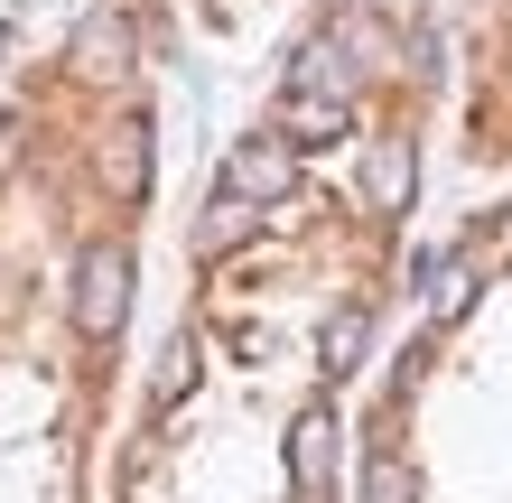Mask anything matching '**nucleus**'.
Listing matches in <instances>:
<instances>
[{"mask_svg": "<svg viewBox=\"0 0 512 503\" xmlns=\"http://www.w3.org/2000/svg\"><path fill=\"white\" fill-rule=\"evenodd\" d=\"M410 196H419V150H410V131H382L364 150V205L373 215H410Z\"/></svg>", "mask_w": 512, "mask_h": 503, "instance_id": "obj_5", "label": "nucleus"}, {"mask_svg": "<svg viewBox=\"0 0 512 503\" xmlns=\"http://www.w3.org/2000/svg\"><path fill=\"white\" fill-rule=\"evenodd\" d=\"M364 345H373V308L354 299V308H336V317L317 327V373H326V382H345L354 364H364Z\"/></svg>", "mask_w": 512, "mask_h": 503, "instance_id": "obj_11", "label": "nucleus"}, {"mask_svg": "<svg viewBox=\"0 0 512 503\" xmlns=\"http://www.w3.org/2000/svg\"><path fill=\"white\" fill-rule=\"evenodd\" d=\"M364 503H419V466H410L401 448H382V457L364 466Z\"/></svg>", "mask_w": 512, "mask_h": 503, "instance_id": "obj_12", "label": "nucleus"}, {"mask_svg": "<svg viewBox=\"0 0 512 503\" xmlns=\"http://www.w3.org/2000/svg\"><path fill=\"white\" fill-rule=\"evenodd\" d=\"M66 66H75L84 84H122V75L140 66V28H131L122 10H84L75 38H66Z\"/></svg>", "mask_w": 512, "mask_h": 503, "instance_id": "obj_2", "label": "nucleus"}, {"mask_svg": "<svg viewBox=\"0 0 512 503\" xmlns=\"http://www.w3.org/2000/svg\"><path fill=\"white\" fill-rule=\"evenodd\" d=\"M94 168H103L112 205H140V196H149V122H140V112L103 131V159H94Z\"/></svg>", "mask_w": 512, "mask_h": 503, "instance_id": "obj_6", "label": "nucleus"}, {"mask_svg": "<svg viewBox=\"0 0 512 503\" xmlns=\"http://www.w3.org/2000/svg\"><path fill=\"white\" fill-rule=\"evenodd\" d=\"M345 122H354V103L345 94H280V140H298V150H317V140H345Z\"/></svg>", "mask_w": 512, "mask_h": 503, "instance_id": "obj_10", "label": "nucleus"}, {"mask_svg": "<svg viewBox=\"0 0 512 503\" xmlns=\"http://www.w3.org/2000/svg\"><path fill=\"white\" fill-rule=\"evenodd\" d=\"M289 485H298V503H317L326 485H336V410L326 401H308L289 420Z\"/></svg>", "mask_w": 512, "mask_h": 503, "instance_id": "obj_4", "label": "nucleus"}, {"mask_svg": "<svg viewBox=\"0 0 512 503\" xmlns=\"http://www.w3.org/2000/svg\"><path fill=\"white\" fill-rule=\"evenodd\" d=\"M224 187L233 196H252V205H280L298 187V140L280 131H252V140H233V159H224Z\"/></svg>", "mask_w": 512, "mask_h": 503, "instance_id": "obj_3", "label": "nucleus"}, {"mask_svg": "<svg viewBox=\"0 0 512 503\" xmlns=\"http://www.w3.org/2000/svg\"><path fill=\"white\" fill-rule=\"evenodd\" d=\"M131 280H140L131 243H84V252H75L66 317H75V336H84V345H112V336L131 327Z\"/></svg>", "mask_w": 512, "mask_h": 503, "instance_id": "obj_1", "label": "nucleus"}, {"mask_svg": "<svg viewBox=\"0 0 512 503\" xmlns=\"http://www.w3.org/2000/svg\"><path fill=\"white\" fill-rule=\"evenodd\" d=\"M261 233V205L252 196H233V187H215V205L196 215V261H224V252H243Z\"/></svg>", "mask_w": 512, "mask_h": 503, "instance_id": "obj_9", "label": "nucleus"}, {"mask_svg": "<svg viewBox=\"0 0 512 503\" xmlns=\"http://www.w3.org/2000/svg\"><path fill=\"white\" fill-rule=\"evenodd\" d=\"M354 84H364V75H354V66H345V47L317 28V38H298L289 84H280V94H345V103H354Z\"/></svg>", "mask_w": 512, "mask_h": 503, "instance_id": "obj_8", "label": "nucleus"}, {"mask_svg": "<svg viewBox=\"0 0 512 503\" xmlns=\"http://www.w3.org/2000/svg\"><path fill=\"white\" fill-rule=\"evenodd\" d=\"M187 382H196V345L177 336V345H168V373H159V401H177V392H187Z\"/></svg>", "mask_w": 512, "mask_h": 503, "instance_id": "obj_13", "label": "nucleus"}, {"mask_svg": "<svg viewBox=\"0 0 512 503\" xmlns=\"http://www.w3.org/2000/svg\"><path fill=\"white\" fill-rule=\"evenodd\" d=\"M326 38L345 47V66H354V75H382L391 56H401V38H391V19H382V10H364V0L326 19Z\"/></svg>", "mask_w": 512, "mask_h": 503, "instance_id": "obj_7", "label": "nucleus"}]
</instances>
